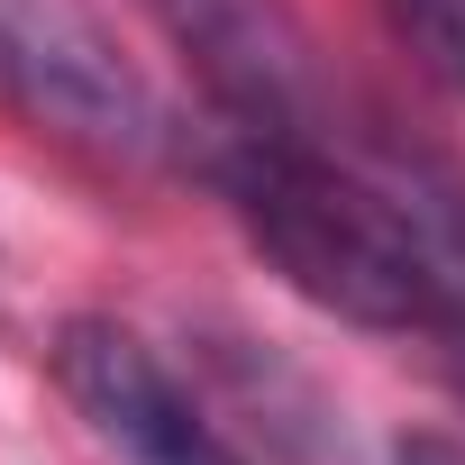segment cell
<instances>
[{"label":"cell","mask_w":465,"mask_h":465,"mask_svg":"<svg viewBox=\"0 0 465 465\" xmlns=\"http://www.w3.org/2000/svg\"><path fill=\"white\" fill-rule=\"evenodd\" d=\"M192 164L247 228V247L329 320L411 338L465 383V201L338 128L210 119Z\"/></svg>","instance_id":"obj_1"},{"label":"cell","mask_w":465,"mask_h":465,"mask_svg":"<svg viewBox=\"0 0 465 465\" xmlns=\"http://www.w3.org/2000/svg\"><path fill=\"white\" fill-rule=\"evenodd\" d=\"M0 119L101 173H155L192 155V128L92 0H0Z\"/></svg>","instance_id":"obj_2"},{"label":"cell","mask_w":465,"mask_h":465,"mask_svg":"<svg viewBox=\"0 0 465 465\" xmlns=\"http://www.w3.org/2000/svg\"><path fill=\"white\" fill-rule=\"evenodd\" d=\"M137 10L201 74L210 119H238V128H338L347 119L292 0H137Z\"/></svg>","instance_id":"obj_3"},{"label":"cell","mask_w":465,"mask_h":465,"mask_svg":"<svg viewBox=\"0 0 465 465\" xmlns=\"http://www.w3.org/2000/svg\"><path fill=\"white\" fill-rule=\"evenodd\" d=\"M55 383H64L74 420L119 465H247V447L192 401V383L128 320H64L55 329Z\"/></svg>","instance_id":"obj_4"},{"label":"cell","mask_w":465,"mask_h":465,"mask_svg":"<svg viewBox=\"0 0 465 465\" xmlns=\"http://www.w3.org/2000/svg\"><path fill=\"white\" fill-rule=\"evenodd\" d=\"M401 28L429 46V64H438V74H456V83H465V0H411Z\"/></svg>","instance_id":"obj_5"},{"label":"cell","mask_w":465,"mask_h":465,"mask_svg":"<svg viewBox=\"0 0 465 465\" xmlns=\"http://www.w3.org/2000/svg\"><path fill=\"white\" fill-rule=\"evenodd\" d=\"M383 465H465V447L420 429V438H392V447H383Z\"/></svg>","instance_id":"obj_6"},{"label":"cell","mask_w":465,"mask_h":465,"mask_svg":"<svg viewBox=\"0 0 465 465\" xmlns=\"http://www.w3.org/2000/svg\"><path fill=\"white\" fill-rule=\"evenodd\" d=\"M392 10H411V0H392Z\"/></svg>","instance_id":"obj_7"}]
</instances>
